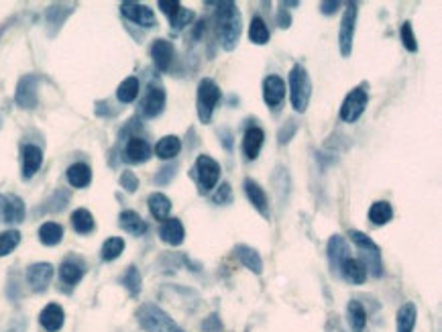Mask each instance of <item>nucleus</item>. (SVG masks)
<instances>
[{"mask_svg": "<svg viewBox=\"0 0 442 332\" xmlns=\"http://www.w3.org/2000/svg\"><path fill=\"white\" fill-rule=\"evenodd\" d=\"M192 17H194V14H192V12H190L188 8H181V10L177 12L176 17L172 19V25H174V29H176V31H179V29H183V27H185V25H188L190 21H192Z\"/></svg>", "mask_w": 442, "mask_h": 332, "instance_id": "42", "label": "nucleus"}, {"mask_svg": "<svg viewBox=\"0 0 442 332\" xmlns=\"http://www.w3.org/2000/svg\"><path fill=\"white\" fill-rule=\"evenodd\" d=\"M119 225L123 231H127L133 237H143L147 233V222L134 212V210H125L119 216Z\"/></svg>", "mask_w": 442, "mask_h": 332, "instance_id": "20", "label": "nucleus"}, {"mask_svg": "<svg viewBox=\"0 0 442 332\" xmlns=\"http://www.w3.org/2000/svg\"><path fill=\"white\" fill-rule=\"evenodd\" d=\"M163 108H165V90L157 84H151L143 98V104H141L143 114L147 118H155L163 112Z\"/></svg>", "mask_w": 442, "mask_h": 332, "instance_id": "11", "label": "nucleus"}, {"mask_svg": "<svg viewBox=\"0 0 442 332\" xmlns=\"http://www.w3.org/2000/svg\"><path fill=\"white\" fill-rule=\"evenodd\" d=\"M181 151V141L174 137V135H168L163 139H159V143L155 145V155L159 159H174L179 155Z\"/></svg>", "mask_w": 442, "mask_h": 332, "instance_id": "30", "label": "nucleus"}, {"mask_svg": "<svg viewBox=\"0 0 442 332\" xmlns=\"http://www.w3.org/2000/svg\"><path fill=\"white\" fill-rule=\"evenodd\" d=\"M123 285L129 289L131 295H137L141 291V276H139L137 267H129V271L123 276Z\"/></svg>", "mask_w": 442, "mask_h": 332, "instance_id": "40", "label": "nucleus"}, {"mask_svg": "<svg viewBox=\"0 0 442 332\" xmlns=\"http://www.w3.org/2000/svg\"><path fill=\"white\" fill-rule=\"evenodd\" d=\"M243 188H245V194H247L249 202L259 210V214H261V216H265V218H269V200H267L265 190H263L255 180H251V178H247V180H245Z\"/></svg>", "mask_w": 442, "mask_h": 332, "instance_id": "18", "label": "nucleus"}, {"mask_svg": "<svg viewBox=\"0 0 442 332\" xmlns=\"http://www.w3.org/2000/svg\"><path fill=\"white\" fill-rule=\"evenodd\" d=\"M416 318H418L416 304L405 302V304H403V306L398 310V332H414Z\"/></svg>", "mask_w": 442, "mask_h": 332, "instance_id": "28", "label": "nucleus"}, {"mask_svg": "<svg viewBox=\"0 0 442 332\" xmlns=\"http://www.w3.org/2000/svg\"><path fill=\"white\" fill-rule=\"evenodd\" d=\"M151 157V147L149 143L141 137H131L125 147V159L129 163H145Z\"/></svg>", "mask_w": 442, "mask_h": 332, "instance_id": "19", "label": "nucleus"}, {"mask_svg": "<svg viewBox=\"0 0 442 332\" xmlns=\"http://www.w3.org/2000/svg\"><path fill=\"white\" fill-rule=\"evenodd\" d=\"M217 35L226 51H232L241 37V12L232 2H222L217 10Z\"/></svg>", "mask_w": 442, "mask_h": 332, "instance_id": "1", "label": "nucleus"}, {"mask_svg": "<svg viewBox=\"0 0 442 332\" xmlns=\"http://www.w3.org/2000/svg\"><path fill=\"white\" fill-rule=\"evenodd\" d=\"M159 237H161L163 242H168V245H172V247L181 245V242H183V237H185L183 225H181L177 218H168V220H163V225H161V229H159Z\"/></svg>", "mask_w": 442, "mask_h": 332, "instance_id": "22", "label": "nucleus"}, {"mask_svg": "<svg viewBox=\"0 0 442 332\" xmlns=\"http://www.w3.org/2000/svg\"><path fill=\"white\" fill-rule=\"evenodd\" d=\"M369 102V94L365 88H354L351 94L345 98L343 106H341V118L345 123H356L361 118V114L365 112Z\"/></svg>", "mask_w": 442, "mask_h": 332, "instance_id": "8", "label": "nucleus"}, {"mask_svg": "<svg viewBox=\"0 0 442 332\" xmlns=\"http://www.w3.org/2000/svg\"><path fill=\"white\" fill-rule=\"evenodd\" d=\"M347 312H349V324H351L353 332H363V329H365V322H367V314H365L363 306L353 300V302L349 304Z\"/></svg>", "mask_w": 442, "mask_h": 332, "instance_id": "37", "label": "nucleus"}, {"mask_svg": "<svg viewBox=\"0 0 442 332\" xmlns=\"http://www.w3.org/2000/svg\"><path fill=\"white\" fill-rule=\"evenodd\" d=\"M21 242V233L19 231H4L0 233V257L10 255Z\"/></svg>", "mask_w": 442, "mask_h": 332, "instance_id": "38", "label": "nucleus"}, {"mask_svg": "<svg viewBox=\"0 0 442 332\" xmlns=\"http://www.w3.org/2000/svg\"><path fill=\"white\" fill-rule=\"evenodd\" d=\"M37 86H39V78L35 74H29L25 78L19 80L17 84V94H14V100L21 108H35L37 106Z\"/></svg>", "mask_w": 442, "mask_h": 332, "instance_id": "9", "label": "nucleus"}, {"mask_svg": "<svg viewBox=\"0 0 442 332\" xmlns=\"http://www.w3.org/2000/svg\"><path fill=\"white\" fill-rule=\"evenodd\" d=\"M66 178H68L72 188H86L92 182V169L86 163H74V165L68 167Z\"/></svg>", "mask_w": 442, "mask_h": 332, "instance_id": "25", "label": "nucleus"}, {"mask_svg": "<svg viewBox=\"0 0 442 332\" xmlns=\"http://www.w3.org/2000/svg\"><path fill=\"white\" fill-rule=\"evenodd\" d=\"M6 206H8V196L0 194V222H6Z\"/></svg>", "mask_w": 442, "mask_h": 332, "instance_id": "46", "label": "nucleus"}, {"mask_svg": "<svg viewBox=\"0 0 442 332\" xmlns=\"http://www.w3.org/2000/svg\"><path fill=\"white\" fill-rule=\"evenodd\" d=\"M265 141V133L259 127H251L247 129L245 137H243V153L249 161H255L261 153V147Z\"/></svg>", "mask_w": 442, "mask_h": 332, "instance_id": "17", "label": "nucleus"}, {"mask_svg": "<svg viewBox=\"0 0 442 332\" xmlns=\"http://www.w3.org/2000/svg\"><path fill=\"white\" fill-rule=\"evenodd\" d=\"M123 251H125V240L121 237H110L104 240L100 257H102V261H114L123 255Z\"/></svg>", "mask_w": 442, "mask_h": 332, "instance_id": "33", "label": "nucleus"}, {"mask_svg": "<svg viewBox=\"0 0 442 332\" xmlns=\"http://www.w3.org/2000/svg\"><path fill=\"white\" fill-rule=\"evenodd\" d=\"M230 196H232V190H230V186L228 184H222L219 191L214 194V204H226V202H230Z\"/></svg>", "mask_w": 442, "mask_h": 332, "instance_id": "44", "label": "nucleus"}, {"mask_svg": "<svg viewBox=\"0 0 442 332\" xmlns=\"http://www.w3.org/2000/svg\"><path fill=\"white\" fill-rule=\"evenodd\" d=\"M312 96V82H310L308 72L304 65H294L290 72V98H292V106L298 112H306Z\"/></svg>", "mask_w": 442, "mask_h": 332, "instance_id": "3", "label": "nucleus"}, {"mask_svg": "<svg viewBox=\"0 0 442 332\" xmlns=\"http://www.w3.org/2000/svg\"><path fill=\"white\" fill-rule=\"evenodd\" d=\"M121 186L127 191H137V188H139V178L134 176L133 172H123L121 174Z\"/></svg>", "mask_w": 442, "mask_h": 332, "instance_id": "41", "label": "nucleus"}, {"mask_svg": "<svg viewBox=\"0 0 442 332\" xmlns=\"http://www.w3.org/2000/svg\"><path fill=\"white\" fill-rule=\"evenodd\" d=\"M339 269H341V273L345 276V280L354 285L365 284V280H367V271H365L363 263H361L359 259H353V257H347V259L341 263Z\"/></svg>", "mask_w": 442, "mask_h": 332, "instance_id": "23", "label": "nucleus"}, {"mask_svg": "<svg viewBox=\"0 0 442 332\" xmlns=\"http://www.w3.org/2000/svg\"><path fill=\"white\" fill-rule=\"evenodd\" d=\"M157 6H159V8H161V10H163V12H165L168 17H170V21H172V19L176 17L177 12L181 10V4H179V2H168V0H161V2L157 4Z\"/></svg>", "mask_w": 442, "mask_h": 332, "instance_id": "43", "label": "nucleus"}, {"mask_svg": "<svg viewBox=\"0 0 442 332\" xmlns=\"http://www.w3.org/2000/svg\"><path fill=\"white\" fill-rule=\"evenodd\" d=\"M194 176L198 180L200 191L206 194L212 188H217V184L221 180V165L210 155H200L194 165Z\"/></svg>", "mask_w": 442, "mask_h": 332, "instance_id": "6", "label": "nucleus"}, {"mask_svg": "<svg viewBox=\"0 0 442 332\" xmlns=\"http://www.w3.org/2000/svg\"><path fill=\"white\" fill-rule=\"evenodd\" d=\"M328 257H330V263L332 267H341V263L351 257L349 255V247H347V240L341 237V235H334V237L328 240Z\"/></svg>", "mask_w": 442, "mask_h": 332, "instance_id": "27", "label": "nucleus"}, {"mask_svg": "<svg viewBox=\"0 0 442 332\" xmlns=\"http://www.w3.org/2000/svg\"><path fill=\"white\" fill-rule=\"evenodd\" d=\"M399 39H401L403 48L408 49L410 53L418 51V41H416L414 31H412V23H408V21H405V23L401 25V29H399Z\"/></svg>", "mask_w": 442, "mask_h": 332, "instance_id": "39", "label": "nucleus"}, {"mask_svg": "<svg viewBox=\"0 0 442 332\" xmlns=\"http://www.w3.org/2000/svg\"><path fill=\"white\" fill-rule=\"evenodd\" d=\"M285 98V82L279 76H267L263 80V100L269 108H279Z\"/></svg>", "mask_w": 442, "mask_h": 332, "instance_id": "13", "label": "nucleus"}, {"mask_svg": "<svg viewBox=\"0 0 442 332\" xmlns=\"http://www.w3.org/2000/svg\"><path fill=\"white\" fill-rule=\"evenodd\" d=\"M219 100H221V88H219L210 78L200 80L196 104H198V118H200L202 123H210L212 112H214Z\"/></svg>", "mask_w": 442, "mask_h": 332, "instance_id": "5", "label": "nucleus"}, {"mask_svg": "<svg viewBox=\"0 0 442 332\" xmlns=\"http://www.w3.org/2000/svg\"><path fill=\"white\" fill-rule=\"evenodd\" d=\"M43 163V151L37 145L23 147V178L31 180Z\"/></svg>", "mask_w": 442, "mask_h": 332, "instance_id": "15", "label": "nucleus"}, {"mask_svg": "<svg viewBox=\"0 0 442 332\" xmlns=\"http://www.w3.org/2000/svg\"><path fill=\"white\" fill-rule=\"evenodd\" d=\"M139 90H141L139 80H137L134 76H131V78H127V80L121 82V86H119V90H117V98H119L123 104H129V102H133L134 98L139 96Z\"/></svg>", "mask_w": 442, "mask_h": 332, "instance_id": "34", "label": "nucleus"}, {"mask_svg": "<svg viewBox=\"0 0 442 332\" xmlns=\"http://www.w3.org/2000/svg\"><path fill=\"white\" fill-rule=\"evenodd\" d=\"M392 218H394V208H392L388 202H375V204L369 208V220H371L375 227H383V225H388Z\"/></svg>", "mask_w": 442, "mask_h": 332, "instance_id": "31", "label": "nucleus"}, {"mask_svg": "<svg viewBox=\"0 0 442 332\" xmlns=\"http://www.w3.org/2000/svg\"><path fill=\"white\" fill-rule=\"evenodd\" d=\"M59 278L66 285H76L84 278V265L78 259H66L59 267Z\"/></svg>", "mask_w": 442, "mask_h": 332, "instance_id": "24", "label": "nucleus"}, {"mask_svg": "<svg viewBox=\"0 0 442 332\" xmlns=\"http://www.w3.org/2000/svg\"><path fill=\"white\" fill-rule=\"evenodd\" d=\"M72 227L78 235H90L94 231V216L86 208H78L72 212Z\"/></svg>", "mask_w": 442, "mask_h": 332, "instance_id": "29", "label": "nucleus"}, {"mask_svg": "<svg viewBox=\"0 0 442 332\" xmlns=\"http://www.w3.org/2000/svg\"><path fill=\"white\" fill-rule=\"evenodd\" d=\"M25 218V202L14 196L8 194V206H6V222H23Z\"/></svg>", "mask_w": 442, "mask_h": 332, "instance_id": "36", "label": "nucleus"}, {"mask_svg": "<svg viewBox=\"0 0 442 332\" xmlns=\"http://www.w3.org/2000/svg\"><path fill=\"white\" fill-rule=\"evenodd\" d=\"M249 39H251L255 45H265V43H269V29H267L265 21H263L261 17H255V19L251 21Z\"/></svg>", "mask_w": 442, "mask_h": 332, "instance_id": "35", "label": "nucleus"}, {"mask_svg": "<svg viewBox=\"0 0 442 332\" xmlns=\"http://www.w3.org/2000/svg\"><path fill=\"white\" fill-rule=\"evenodd\" d=\"M202 326H204V331L217 332V331H221V320H219V316H210V318H208V320H206Z\"/></svg>", "mask_w": 442, "mask_h": 332, "instance_id": "45", "label": "nucleus"}, {"mask_svg": "<svg viewBox=\"0 0 442 332\" xmlns=\"http://www.w3.org/2000/svg\"><path fill=\"white\" fill-rule=\"evenodd\" d=\"M137 320L147 332H183L172 316L155 304H143L137 310Z\"/></svg>", "mask_w": 442, "mask_h": 332, "instance_id": "2", "label": "nucleus"}, {"mask_svg": "<svg viewBox=\"0 0 442 332\" xmlns=\"http://www.w3.org/2000/svg\"><path fill=\"white\" fill-rule=\"evenodd\" d=\"M277 21H279V27H283V29H288V27H290V17H288L285 8H281V10H279V17H277Z\"/></svg>", "mask_w": 442, "mask_h": 332, "instance_id": "48", "label": "nucleus"}, {"mask_svg": "<svg viewBox=\"0 0 442 332\" xmlns=\"http://www.w3.org/2000/svg\"><path fill=\"white\" fill-rule=\"evenodd\" d=\"M147 204H149L151 214H153L157 220H168V218H170V212H172V200H170L165 194H161V191L151 194V196H149V200H147Z\"/></svg>", "mask_w": 442, "mask_h": 332, "instance_id": "26", "label": "nucleus"}, {"mask_svg": "<svg viewBox=\"0 0 442 332\" xmlns=\"http://www.w3.org/2000/svg\"><path fill=\"white\" fill-rule=\"evenodd\" d=\"M39 322L47 332L61 331V326L66 322V312L59 304H47L39 314Z\"/></svg>", "mask_w": 442, "mask_h": 332, "instance_id": "16", "label": "nucleus"}, {"mask_svg": "<svg viewBox=\"0 0 442 332\" xmlns=\"http://www.w3.org/2000/svg\"><path fill=\"white\" fill-rule=\"evenodd\" d=\"M121 12L134 23V25H141V27H155L157 25V19L153 14V10L145 4H139V2H123L121 4Z\"/></svg>", "mask_w": 442, "mask_h": 332, "instance_id": "10", "label": "nucleus"}, {"mask_svg": "<svg viewBox=\"0 0 442 332\" xmlns=\"http://www.w3.org/2000/svg\"><path fill=\"white\" fill-rule=\"evenodd\" d=\"M359 4L351 2L343 14V21H341V31H339V48H341V55L343 57H349L351 51H353V39H354V27H356V8Z\"/></svg>", "mask_w": 442, "mask_h": 332, "instance_id": "7", "label": "nucleus"}, {"mask_svg": "<svg viewBox=\"0 0 442 332\" xmlns=\"http://www.w3.org/2000/svg\"><path fill=\"white\" fill-rule=\"evenodd\" d=\"M61 238H63L61 225H57V222H45V225H41V229H39V240L43 242L45 247H55V245L61 242Z\"/></svg>", "mask_w": 442, "mask_h": 332, "instance_id": "32", "label": "nucleus"}, {"mask_svg": "<svg viewBox=\"0 0 442 332\" xmlns=\"http://www.w3.org/2000/svg\"><path fill=\"white\" fill-rule=\"evenodd\" d=\"M234 255H237V259L247 267V269H251L253 273H261L263 271V261H261V257H259V253L253 249V247H247V245H239L237 249H234Z\"/></svg>", "mask_w": 442, "mask_h": 332, "instance_id": "21", "label": "nucleus"}, {"mask_svg": "<svg viewBox=\"0 0 442 332\" xmlns=\"http://www.w3.org/2000/svg\"><path fill=\"white\" fill-rule=\"evenodd\" d=\"M151 57H153V63L157 65V70L161 72H168L174 63V57H176V49L170 41L165 39H157L153 45H151Z\"/></svg>", "mask_w": 442, "mask_h": 332, "instance_id": "14", "label": "nucleus"}, {"mask_svg": "<svg viewBox=\"0 0 442 332\" xmlns=\"http://www.w3.org/2000/svg\"><path fill=\"white\" fill-rule=\"evenodd\" d=\"M349 237H351V240H353L354 245L363 251L361 257H363V261H365V265H363L365 271H371V276L381 278L383 265H381V251H379V247H377L371 238L367 237V235H363V233H359V231H351Z\"/></svg>", "mask_w": 442, "mask_h": 332, "instance_id": "4", "label": "nucleus"}, {"mask_svg": "<svg viewBox=\"0 0 442 332\" xmlns=\"http://www.w3.org/2000/svg\"><path fill=\"white\" fill-rule=\"evenodd\" d=\"M53 280V265L51 263H33L27 269V282L33 291H45Z\"/></svg>", "mask_w": 442, "mask_h": 332, "instance_id": "12", "label": "nucleus"}, {"mask_svg": "<svg viewBox=\"0 0 442 332\" xmlns=\"http://www.w3.org/2000/svg\"><path fill=\"white\" fill-rule=\"evenodd\" d=\"M320 6H322V12H324V14H330V12H334L341 4H339V2H322Z\"/></svg>", "mask_w": 442, "mask_h": 332, "instance_id": "47", "label": "nucleus"}]
</instances>
